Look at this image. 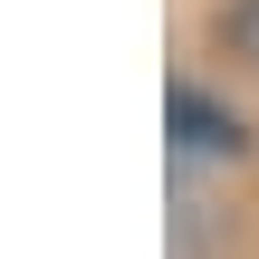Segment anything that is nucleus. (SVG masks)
Returning a JSON list of instances; mask_svg holds the SVG:
<instances>
[{"label":"nucleus","instance_id":"obj_1","mask_svg":"<svg viewBox=\"0 0 259 259\" xmlns=\"http://www.w3.org/2000/svg\"><path fill=\"white\" fill-rule=\"evenodd\" d=\"M163 135H173V154H183V163H240V154H250L240 106H231V96H211V87H192V77H173V87H163Z\"/></svg>","mask_w":259,"mask_h":259},{"label":"nucleus","instance_id":"obj_2","mask_svg":"<svg viewBox=\"0 0 259 259\" xmlns=\"http://www.w3.org/2000/svg\"><path fill=\"white\" fill-rule=\"evenodd\" d=\"M211 38H221L231 58L259 67V0H221V10H211Z\"/></svg>","mask_w":259,"mask_h":259}]
</instances>
